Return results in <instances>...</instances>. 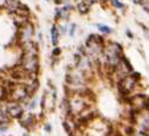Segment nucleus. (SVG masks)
Returning <instances> with one entry per match:
<instances>
[{
	"mask_svg": "<svg viewBox=\"0 0 149 136\" xmlns=\"http://www.w3.org/2000/svg\"><path fill=\"white\" fill-rule=\"evenodd\" d=\"M22 65L24 71H26L29 75H36V72L38 71V56H37L33 47L26 49L25 54L22 59Z\"/></svg>",
	"mask_w": 149,
	"mask_h": 136,
	"instance_id": "1",
	"label": "nucleus"
},
{
	"mask_svg": "<svg viewBox=\"0 0 149 136\" xmlns=\"http://www.w3.org/2000/svg\"><path fill=\"white\" fill-rule=\"evenodd\" d=\"M6 109H7V112L11 117H15V119H20L22 115H23V108L18 104V103H8L6 105Z\"/></svg>",
	"mask_w": 149,
	"mask_h": 136,
	"instance_id": "2",
	"label": "nucleus"
},
{
	"mask_svg": "<svg viewBox=\"0 0 149 136\" xmlns=\"http://www.w3.org/2000/svg\"><path fill=\"white\" fill-rule=\"evenodd\" d=\"M32 33H33V26L31 24L24 25L23 26V30H22V36H20L22 42L25 43V44H29L31 37H32Z\"/></svg>",
	"mask_w": 149,
	"mask_h": 136,
	"instance_id": "3",
	"label": "nucleus"
},
{
	"mask_svg": "<svg viewBox=\"0 0 149 136\" xmlns=\"http://www.w3.org/2000/svg\"><path fill=\"white\" fill-rule=\"evenodd\" d=\"M7 119H8V112H7L6 107H0V124L5 123Z\"/></svg>",
	"mask_w": 149,
	"mask_h": 136,
	"instance_id": "4",
	"label": "nucleus"
},
{
	"mask_svg": "<svg viewBox=\"0 0 149 136\" xmlns=\"http://www.w3.org/2000/svg\"><path fill=\"white\" fill-rule=\"evenodd\" d=\"M51 36H52V43L53 45H56L58 43V31L54 26L52 27V31H51Z\"/></svg>",
	"mask_w": 149,
	"mask_h": 136,
	"instance_id": "5",
	"label": "nucleus"
},
{
	"mask_svg": "<svg viewBox=\"0 0 149 136\" xmlns=\"http://www.w3.org/2000/svg\"><path fill=\"white\" fill-rule=\"evenodd\" d=\"M78 10L81 13H86V12H89V5L85 3H81L78 5Z\"/></svg>",
	"mask_w": 149,
	"mask_h": 136,
	"instance_id": "6",
	"label": "nucleus"
},
{
	"mask_svg": "<svg viewBox=\"0 0 149 136\" xmlns=\"http://www.w3.org/2000/svg\"><path fill=\"white\" fill-rule=\"evenodd\" d=\"M31 124H33V116L32 115H29L27 116V119L25 120V121H23V126L25 127H29V126H31Z\"/></svg>",
	"mask_w": 149,
	"mask_h": 136,
	"instance_id": "7",
	"label": "nucleus"
},
{
	"mask_svg": "<svg viewBox=\"0 0 149 136\" xmlns=\"http://www.w3.org/2000/svg\"><path fill=\"white\" fill-rule=\"evenodd\" d=\"M100 30H101L102 32H105V33H110V32H111V29H109V27H107V26H103V25L100 26Z\"/></svg>",
	"mask_w": 149,
	"mask_h": 136,
	"instance_id": "8",
	"label": "nucleus"
},
{
	"mask_svg": "<svg viewBox=\"0 0 149 136\" xmlns=\"http://www.w3.org/2000/svg\"><path fill=\"white\" fill-rule=\"evenodd\" d=\"M134 80V81H136V80H140V77H141V75L140 73H137V72H133V75L130 76Z\"/></svg>",
	"mask_w": 149,
	"mask_h": 136,
	"instance_id": "9",
	"label": "nucleus"
},
{
	"mask_svg": "<svg viewBox=\"0 0 149 136\" xmlns=\"http://www.w3.org/2000/svg\"><path fill=\"white\" fill-rule=\"evenodd\" d=\"M132 136H147V133H144V131H137V133H134Z\"/></svg>",
	"mask_w": 149,
	"mask_h": 136,
	"instance_id": "10",
	"label": "nucleus"
},
{
	"mask_svg": "<svg viewBox=\"0 0 149 136\" xmlns=\"http://www.w3.org/2000/svg\"><path fill=\"white\" fill-rule=\"evenodd\" d=\"M113 1V4L116 6V7H123V4L122 3H118V0H111Z\"/></svg>",
	"mask_w": 149,
	"mask_h": 136,
	"instance_id": "11",
	"label": "nucleus"
},
{
	"mask_svg": "<svg viewBox=\"0 0 149 136\" xmlns=\"http://www.w3.org/2000/svg\"><path fill=\"white\" fill-rule=\"evenodd\" d=\"M10 3V0H0V7L1 6H5V5H7Z\"/></svg>",
	"mask_w": 149,
	"mask_h": 136,
	"instance_id": "12",
	"label": "nucleus"
},
{
	"mask_svg": "<svg viewBox=\"0 0 149 136\" xmlns=\"http://www.w3.org/2000/svg\"><path fill=\"white\" fill-rule=\"evenodd\" d=\"M59 53H61V49L57 47V49H54V50H53V54H54V56H58Z\"/></svg>",
	"mask_w": 149,
	"mask_h": 136,
	"instance_id": "13",
	"label": "nucleus"
},
{
	"mask_svg": "<svg viewBox=\"0 0 149 136\" xmlns=\"http://www.w3.org/2000/svg\"><path fill=\"white\" fill-rule=\"evenodd\" d=\"M127 34H128V36H130V37H133V34H132V33H130L129 31H127Z\"/></svg>",
	"mask_w": 149,
	"mask_h": 136,
	"instance_id": "14",
	"label": "nucleus"
},
{
	"mask_svg": "<svg viewBox=\"0 0 149 136\" xmlns=\"http://www.w3.org/2000/svg\"><path fill=\"white\" fill-rule=\"evenodd\" d=\"M134 3H135V4H139V3H140V0H134Z\"/></svg>",
	"mask_w": 149,
	"mask_h": 136,
	"instance_id": "15",
	"label": "nucleus"
},
{
	"mask_svg": "<svg viewBox=\"0 0 149 136\" xmlns=\"http://www.w3.org/2000/svg\"><path fill=\"white\" fill-rule=\"evenodd\" d=\"M25 136H27V135H25Z\"/></svg>",
	"mask_w": 149,
	"mask_h": 136,
	"instance_id": "16",
	"label": "nucleus"
}]
</instances>
